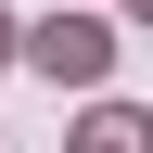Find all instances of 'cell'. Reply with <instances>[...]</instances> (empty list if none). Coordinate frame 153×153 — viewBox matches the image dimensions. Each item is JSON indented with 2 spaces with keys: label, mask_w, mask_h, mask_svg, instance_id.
I'll return each mask as SVG.
<instances>
[{
  "label": "cell",
  "mask_w": 153,
  "mask_h": 153,
  "mask_svg": "<svg viewBox=\"0 0 153 153\" xmlns=\"http://www.w3.org/2000/svg\"><path fill=\"white\" fill-rule=\"evenodd\" d=\"M26 51H38V76H51V89H89V76L115 64V26H89V13H51Z\"/></svg>",
  "instance_id": "cell-1"
},
{
  "label": "cell",
  "mask_w": 153,
  "mask_h": 153,
  "mask_svg": "<svg viewBox=\"0 0 153 153\" xmlns=\"http://www.w3.org/2000/svg\"><path fill=\"white\" fill-rule=\"evenodd\" d=\"M76 153H153V128H140V115H128V102H102V115H89V128H76Z\"/></svg>",
  "instance_id": "cell-2"
},
{
  "label": "cell",
  "mask_w": 153,
  "mask_h": 153,
  "mask_svg": "<svg viewBox=\"0 0 153 153\" xmlns=\"http://www.w3.org/2000/svg\"><path fill=\"white\" fill-rule=\"evenodd\" d=\"M0 51H26V26H13V13H0Z\"/></svg>",
  "instance_id": "cell-3"
},
{
  "label": "cell",
  "mask_w": 153,
  "mask_h": 153,
  "mask_svg": "<svg viewBox=\"0 0 153 153\" xmlns=\"http://www.w3.org/2000/svg\"><path fill=\"white\" fill-rule=\"evenodd\" d=\"M140 13H153V0H140Z\"/></svg>",
  "instance_id": "cell-4"
}]
</instances>
